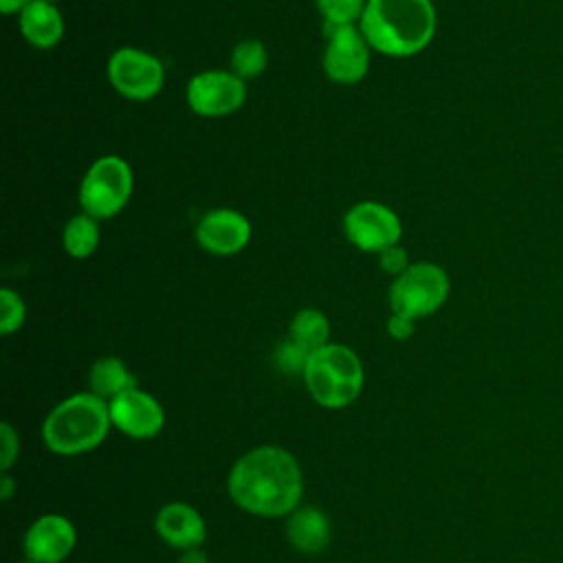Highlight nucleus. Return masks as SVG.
I'll return each mask as SVG.
<instances>
[{"label":"nucleus","instance_id":"f257e3e1","mask_svg":"<svg viewBox=\"0 0 563 563\" xmlns=\"http://www.w3.org/2000/svg\"><path fill=\"white\" fill-rule=\"evenodd\" d=\"M227 484L242 510L266 519L295 512L303 493L299 462L282 446H257L238 457Z\"/></svg>","mask_w":563,"mask_h":563},{"label":"nucleus","instance_id":"f03ea898","mask_svg":"<svg viewBox=\"0 0 563 563\" xmlns=\"http://www.w3.org/2000/svg\"><path fill=\"white\" fill-rule=\"evenodd\" d=\"M435 24L431 0H367L358 29L374 51L411 57L431 44Z\"/></svg>","mask_w":563,"mask_h":563},{"label":"nucleus","instance_id":"7ed1b4c3","mask_svg":"<svg viewBox=\"0 0 563 563\" xmlns=\"http://www.w3.org/2000/svg\"><path fill=\"white\" fill-rule=\"evenodd\" d=\"M112 427L108 402L81 391L55 405L42 424L44 444L59 455H79L97 449Z\"/></svg>","mask_w":563,"mask_h":563},{"label":"nucleus","instance_id":"20e7f679","mask_svg":"<svg viewBox=\"0 0 563 563\" xmlns=\"http://www.w3.org/2000/svg\"><path fill=\"white\" fill-rule=\"evenodd\" d=\"M363 365L356 352L341 343H328L308 358L303 383L312 400L325 409L352 405L363 389Z\"/></svg>","mask_w":563,"mask_h":563},{"label":"nucleus","instance_id":"39448f33","mask_svg":"<svg viewBox=\"0 0 563 563\" xmlns=\"http://www.w3.org/2000/svg\"><path fill=\"white\" fill-rule=\"evenodd\" d=\"M134 176L125 158L108 154L97 158L79 185V207L84 213L108 220L114 218L132 196Z\"/></svg>","mask_w":563,"mask_h":563},{"label":"nucleus","instance_id":"423d86ee","mask_svg":"<svg viewBox=\"0 0 563 563\" xmlns=\"http://www.w3.org/2000/svg\"><path fill=\"white\" fill-rule=\"evenodd\" d=\"M451 282L442 266L433 262H416L402 275L394 277L389 288L391 312L422 319L433 314L449 299Z\"/></svg>","mask_w":563,"mask_h":563},{"label":"nucleus","instance_id":"0eeeda50","mask_svg":"<svg viewBox=\"0 0 563 563\" xmlns=\"http://www.w3.org/2000/svg\"><path fill=\"white\" fill-rule=\"evenodd\" d=\"M108 79L121 97L130 101H147L163 90L165 68L156 55L123 46L108 59Z\"/></svg>","mask_w":563,"mask_h":563},{"label":"nucleus","instance_id":"6e6552de","mask_svg":"<svg viewBox=\"0 0 563 563\" xmlns=\"http://www.w3.org/2000/svg\"><path fill=\"white\" fill-rule=\"evenodd\" d=\"M185 99L198 117H227L246 101V81L231 70H202L187 81Z\"/></svg>","mask_w":563,"mask_h":563},{"label":"nucleus","instance_id":"1a4fd4ad","mask_svg":"<svg viewBox=\"0 0 563 563\" xmlns=\"http://www.w3.org/2000/svg\"><path fill=\"white\" fill-rule=\"evenodd\" d=\"M345 238L365 253H380L400 244L402 222L387 205L376 200L356 202L343 218Z\"/></svg>","mask_w":563,"mask_h":563},{"label":"nucleus","instance_id":"9d476101","mask_svg":"<svg viewBox=\"0 0 563 563\" xmlns=\"http://www.w3.org/2000/svg\"><path fill=\"white\" fill-rule=\"evenodd\" d=\"M323 70L330 81L352 86L358 84L369 70V51L365 35L358 26H332L325 29Z\"/></svg>","mask_w":563,"mask_h":563},{"label":"nucleus","instance_id":"9b49d317","mask_svg":"<svg viewBox=\"0 0 563 563\" xmlns=\"http://www.w3.org/2000/svg\"><path fill=\"white\" fill-rule=\"evenodd\" d=\"M108 409L112 427L134 440H150L165 424V411L161 402L139 387L112 398Z\"/></svg>","mask_w":563,"mask_h":563},{"label":"nucleus","instance_id":"f8f14e48","mask_svg":"<svg viewBox=\"0 0 563 563\" xmlns=\"http://www.w3.org/2000/svg\"><path fill=\"white\" fill-rule=\"evenodd\" d=\"M196 240L211 255H235L251 240V222L235 209H213L196 224Z\"/></svg>","mask_w":563,"mask_h":563},{"label":"nucleus","instance_id":"ddd939ff","mask_svg":"<svg viewBox=\"0 0 563 563\" xmlns=\"http://www.w3.org/2000/svg\"><path fill=\"white\" fill-rule=\"evenodd\" d=\"M77 534L64 515H42L24 534V554L37 563H62L75 548Z\"/></svg>","mask_w":563,"mask_h":563},{"label":"nucleus","instance_id":"4468645a","mask_svg":"<svg viewBox=\"0 0 563 563\" xmlns=\"http://www.w3.org/2000/svg\"><path fill=\"white\" fill-rule=\"evenodd\" d=\"M158 537L176 550L200 548L207 539V526L200 512L183 501H172L163 506L154 519Z\"/></svg>","mask_w":563,"mask_h":563},{"label":"nucleus","instance_id":"2eb2a0df","mask_svg":"<svg viewBox=\"0 0 563 563\" xmlns=\"http://www.w3.org/2000/svg\"><path fill=\"white\" fill-rule=\"evenodd\" d=\"M24 40L42 51L59 44L64 37V18L53 2L31 0L18 15Z\"/></svg>","mask_w":563,"mask_h":563},{"label":"nucleus","instance_id":"dca6fc26","mask_svg":"<svg viewBox=\"0 0 563 563\" xmlns=\"http://www.w3.org/2000/svg\"><path fill=\"white\" fill-rule=\"evenodd\" d=\"M286 537L295 550L303 554H317L330 543V521L314 506L297 508L288 515Z\"/></svg>","mask_w":563,"mask_h":563},{"label":"nucleus","instance_id":"f3484780","mask_svg":"<svg viewBox=\"0 0 563 563\" xmlns=\"http://www.w3.org/2000/svg\"><path fill=\"white\" fill-rule=\"evenodd\" d=\"M90 391L103 400H112L128 389L136 387V376L119 356H101L88 372Z\"/></svg>","mask_w":563,"mask_h":563},{"label":"nucleus","instance_id":"a211bd4d","mask_svg":"<svg viewBox=\"0 0 563 563\" xmlns=\"http://www.w3.org/2000/svg\"><path fill=\"white\" fill-rule=\"evenodd\" d=\"M99 238H101V231H99V220L88 216V213H77L73 216L66 224H64V231H62V244H64V251L73 257V260H86L90 257L97 246H99Z\"/></svg>","mask_w":563,"mask_h":563},{"label":"nucleus","instance_id":"6ab92c4d","mask_svg":"<svg viewBox=\"0 0 563 563\" xmlns=\"http://www.w3.org/2000/svg\"><path fill=\"white\" fill-rule=\"evenodd\" d=\"M288 339H292L297 345L312 354L314 350L330 343V321L321 310L303 308L292 317Z\"/></svg>","mask_w":563,"mask_h":563},{"label":"nucleus","instance_id":"aec40b11","mask_svg":"<svg viewBox=\"0 0 563 563\" xmlns=\"http://www.w3.org/2000/svg\"><path fill=\"white\" fill-rule=\"evenodd\" d=\"M266 64H268V53H266L264 42L249 37L233 46L229 70L235 73L240 79L249 81V79H255L257 75H262Z\"/></svg>","mask_w":563,"mask_h":563},{"label":"nucleus","instance_id":"412c9836","mask_svg":"<svg viewBox=\"0 0 563 563\" xmlns=\"http://www.w3.org/2000/svg\"><path fill=\"white\" fill-rule=\"evenodd\" d=\"M367 0H317V9L323 18V26H345L361 22V15L365 11Z\"/></svg>","mask_w":563,"mask_h":563},{"label":"nucleus","instance_id":"4be33fe9","mask_svg":"<svg viewBox=\"0 0 563 563\" xmlns=\"http://www.w3.org/2000/svg\"><path fill=\"white\" fill-rule=\"evenodd\" d=\"M24 317H26V308L22 297L11 288H2L0 290V332L7 336L20 330L24 323Z\"/></svg>","mask_w":563,"mask_h":563},{"label":"nucleus","instance_id":"5701e85b","mask_svg":"<svg viewBox=\"0 0 563 563\" xmlns=\"http://www.w3.org/2000/svg\"><path fill=\"white\" fill-rule=\"evenodd\" d=\"M275 365L282 374H288V376H303L306 372V365H308V358H310V352H306L301 345H297L292 339H286L282 341L277 347H275Z\"/></svg>","mask_w":563,"mask_h":563},{"label":"nucleus","instance_id":"b1692460","mask_svg":"<svg viewBox=\"0 0 563 563\" xmlns=\"http://www.w3.org/2000/svg\"><path fill=\"white\" fill-rule=\"evenodd\" d=\"M18 453H20L18 433L13 431V427L9 422H2L0 424V468H2V473H7L15 464Z\"/></svg>","mask_w":563,"mask_h":563},{"label":"nucleus","instance_id":"393cba45","mask_svg":"<svg viewBox=\"0 0 563 563\" xmlns=\"http://www.w3.org/2000/svg\"><path fill=\"white\" fill-rule=\"evenodd\" d=\"M378 264H380V268H383L385 273H389V275H394V277L402 275V273L411 266V264H409V257H407V249H402L400 244H394V246L380 251V253H378Z\"/></svg>","mask_w":563,"mask_h":563},{"label":"nucleus","instance_id":"a878e982","mask_svg":"<svg viewBox=\"0 0 563 563\" xmlns=\"http://www.w3.org/2000/svg\"><path fill=\"white\" fill-rule=\"evenodd\" d=\"M416 330V321L411 317H405V314H398V312H391L389 321H387V332L396 339V341H405L413 334Z\"/></svg>","mask_w":563,"mask_h":563},{"label":"nucleus","instance_id":"bb28decb","mask_svg":"<svg viewBox=\"0 0 563 563\" xmlns=\"http://www.w3.org/2000/svg\"><path fill=\"white\" fill-rule=\"evenodd\" d=\"M29 2H31V0H0V11H2L4 15H13V13L20 15V11H22Z\"/></svg>","mask_w":563,"mask_h":563},{"label":"nucleus","instance_id":"cd10ccee","mask_svg":"<svg viewBox=\"0 0 563 563\" xmlns=\"http://www.w3.org/2000/svg\"><path fill=\"white\" fill-rule=\"evenodd\" d=\"M178 563H209V559H207L205 552H200L198 548H194V550H185Z\"/></svg>","mask_w":563,"mask_h":563},{"label":"nucleus","instance_id":"c85d7f7f","mask_svg":"<svg viewBox=\"0 0 563 563\" xmlns=\"http://www.w3.org/2000/svg\"><path fill=\"white\" fill-rule=\"evenodd\" d=\"M13 488H15L13 477L9 473H2V477H0V497L9 499L13 495Z\"/></svg>","mask_w":563,"mask_h":563},{"label":"nucleus","instance_id":"c756f323","mask_svg":"<svg viewBox=\"0 0 563 563\" xmlns=\"http://www.w3.org/2000/svg\"><path fill=\"white\" fill-rule=\"evenodd\" d=\"M24 563H37V561H31V559H26V561H24Z\"/></svg>","mask_w":563,"mask_h":563},{"label":"nucleus","instance_id":"7c9ffc66","mask_svg":"<svg viewBox=\"0 0 563 563\" xmlns=\"http://www.w3.org/2000/svg\"><path fill=\"white\" fill-rule=\"evenodd\" d=\"M44 2H53L55 4V0H44Z\"/></svg>","mask_w":563,"mask_h":563}]
</instances>
